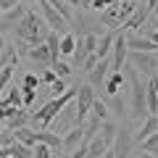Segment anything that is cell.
Returning <instances> with one entry per match:
<instances>
[{
	"instance_id": "obj_1",
	"label": "cell",
	"mask_w": 158,
	"mask_h": 158,
	"mask_svg": "<svg viewBox=\"0 0 158 158\" xmlns=\"http://www.w3.org/2000/svg\"><path fill=\"white\" fill-rule=\"evenodd\" d=\"M124 77L129 85V116L135 121H142L148 116V82L129 63H124Z\"/></svg>"
},
{
	"instance_id": "obj_2",
	"label": "cell",
	"mask_w": 158,
	"mask_h": 158,
	"mask_svg": "<svg viewBox=\"0 0 158 158\" xmlns=\"http://www.w3.org/2000/svg\"><path fill=\"white\" fill-rule=\"evenodd\" d=\"M48 32H50V27L45 24V19H42V13H34L32 8H29L27 13H24V19L13 27V40H24V42H29V45H42L48 40Z\"/></svg>"
},
{
	"instance_id": "obj_3",
	"label": "cell",
	"mask_w": 158,
	"mask_h": 158,
	"mask_svg": "<svg viewBox=\"0 0 158 158\" xmlns=\"http://www.w3.org/2000/svg\"><path fill=\"white\" fill-rule=\"evenodd\" d=\"M95 98H98V92L92 90L90 82L79 85V92H77V98H74V106H77V124H85V121H87V116H90V111H92Z\"/></svg>"
},
{
	"instance_id": "obj_4",
	"label": "cell",
	"mask_w": 158,
	"mask_h": 158,
	"mask_svg": "<svg viewBox=\"0 0 158 158\" xmlns=\"http://www.w3.org/2000/svg\"><path fill=\"white\" fill-rule=\"evenodd\" d=\"M127 63L135 66L142 77H156L158 74V58L156 53H140V50H129L127 56Z\"/></svg>"
},
{
	"instance_id": "obj_5",
	"label": "cell",
	"mask_w": 158,
	"mask_h": 158,
	"mask_svg": "<svg viewBox=\"0 0 158 158\" xmlns=\"http://www.w3.org/2000/svg\"><path fill=\"white\" fill-rule=\"evenodd\" d=\"M129 56V48H127V34L124 29H118L116 37H113V48H111V71H121Z\"/></svg>"
},
{
	"instance_id": "obj_6",
	"label": "cell",
	"mask_w": 158,
	"mask_h": 158,
	"mask_svg": "<svg viewBox=\"0 0 158 158\" xmlns=\"http://www.w3.org/2000/svg\"><path fill=\"white\" fill-rule=\"evenodd\" d=\"M37 6H40V13H42V19H45V24L50 29H56V32H61V34H66V27H69V21L61 16V13L56 11V8L50 6V0H37Z\"/></svg>"
},
{
	"instance_id": "obj_7",
	"label": "cell",
	"mask_w": 158,
	"mask_h": 158,
	"mask_svg": "<svg viewBox=\"0 0 158 158\" xmlns=\"http://www.w3.org/2000/svg\"><path fill=\"white\" fill-rule=\"evenodd\" d=\"M108 74H111V56L100 58V61H98V66L92 69L90 74H87V82L92 85V90H95V92H100L103 87H106V79H108Z\"/></svg>"
},
{
	"instance_id": "obj_8",
	"label": "cell",
	"mask_w": 158,
	"mask_h": 158,
	"mask_svg": "<svg viewBox=\"0 0 158 158\" xmlns=\"http://www.w3.org/2000/svg\"><path fill=\"white\" fill-rule=\"evenodd\" d=\"M132 145H135V137H132V129H127V127H118L116 132V140H113V148L108 153H113L116 158H127L132 150Z\"/></svg>"
},
{
	"instance_id": "obj_9",
	"label": "cell",
	"mask_w": 158,
	"mask_h": 158,
	"mask_svg": "<svg viewBox=\"0 0 158 158\" xmlns=\"http://www.w3.org/2000/svg\"><path fill=\"white\" fill-rule=\"evenodd\" d=\"M150 11H153V8L148 6V0L142 3V6L137 3V8L132 11V16L124 21V27H121V29H124V32H140V29H142V24H145L148 19H150Z\"/></svg>"
},
{
	"instance_id": "obj_10",
	"label": "cell",
	"mask_w": 158,
	"mask_h": 158,
	"mask_svg": "<svg viewBox=\"0 0 158 158\" xmlns=\"http://www.w3.org/2000/svg\"><path fill=\"white\" fill-rule=\"evenodd\" d=\"M127 48L129 50H140V53H156L158 50V45L142 32H129L127 34Z\"/></svg>"
},
{
	"instance_id": "obj_11",
	"label": "cell",
	"mask_w": 158,
	"mask_h": 158,
	"mask_svg": "<svg viewBox=\"0 0 158 158\" xmlns=\"http://www.w3.org/2000/svg\"><path fill=\"white\" fill-rule=\"evenodd\" d=\"M82 140H85V124H74L71 129L63 135V140H61V150L69 156V153H74L79 145H82Z\"/></svg>"
},
{
	"instance_id": "obj_12",
	"label": "cell",
	"mask_w": 158,
	"mask_h": 158,
	"mask_svg": "<svg viewBox=\"0 0 158 158\" xmlns=\"http://www.w3.org/2000/svg\"><path fill=\"white\" fill-rule=\"evenodd\" d=\"M153 132H158V116L156 113H148V116L140 121V127H137V132L132 137H135V142H142L145 137H150Z\"/></svg>"
},
{
	"instance_id": "obj_13",
	"label": "cell",
	"mask_w": 158,
	"mask_h": 158,
	"mask_svg": "<svg viewBox=\"0 0 158 158\" xmlns=\"http://www.w3.org/2000/svg\"><path fill=\"white\" fill-rule=\"evenodd\" d=\"M127 85V77H124V69L121 71H111L106 79V87H103V92L106 95H118V90Z\"/></svg>"
},
{
	"instance_id": "obj_14",
	"label": "cell",
	"mask_w": 158,
	"mask_h": 158,
	"mask_svg": "<svg viewBox=\"0 0 158 158\" xmlns=\"http://www.w3.org/2000/svg\"><path fill=\"white\" fill-rule=\"evenodd\" d=\"M27 11H29V6L19 3V6H13L11 11H6V13H3V16H0V21L6 24V29H13V27H16V24L24 19V13H27Z\"/></svg>"
},
{
	"instance_id": "obj_15",
	"label": "cell",
	"mask_w": 158,
	"mask_h": 158,
	"mask_svg": "<svg viewBox=\"0 0 158 158\" xmlns=\"http://www.w3.org/2000/svg\"><path fill=\"white\" fill-rule=\"evenodd\" d=\"M29 58H32L34 63H40L42 69L53 66V56H50V50H48V45H45V42H42V45H34V48H29Z\"/></svg>"
},
{
	"instance_id": "obj_16",
	"label": "cell",
	"mask_w": 158,
	"mask_h": 158,
	"mask_svg": "<svg viewBox=\"0 0 158 158\" xmlns=\"http://www.w3.org/2000/svg\"><path fill=\"white\" fill-rule=\"evenodd\" d=\"M116 132H118V124H116V121H111V118L100 121V132H98V135L103 137V142L108 145V150L113 148V140H116Z\"/></svg>"
},
{
	"instance_id": "obj_17",
	"label": "cell",
	"mask_w": 158,
	"mask_h": 158,
	"mask_svg": "<svg viewBox=\"0 0 158 158\" xmlns=\"http://www.w3.org/2000/svg\"><path fill=\"white\" fill-rule=\"evenodd\" d=\"M77 48H79V34L77 32H66L61 37V56L63 58H71Z\"/></svg>"
},
{
	"instance_id": "obj_18",
	"label": "cell",
	"mask_w": 158,
	"mask_h": 158,
	"mask_svg": "<svg viewBox=\"0 0 158 158\" xmlns=\"http://www.w3.org/2000/svg\"><path fill=\"white\" fill-rule=\"evenodd\" d=\"M113 37H116V32H103L100 37H98V48H95L98 58H106V56H111V48H113Z\"/></svg>"
},
{
	"instance_id": "obj_19",
	"label": "cell",
	"mask_w": 158,
	"mask_h": 158,
	"mask_svg": "<svg viewBox=\"0 0 158 158\" xmlns=\"http://www.w3.org/2000/svg\"><path fill=\"white\" fill-rule=\"evenodd\" d=\"M106 153H108V145L103 142L100 135H95L90 142H87V158H103Z\"/></svg>"
},
{
	"instance_id": "obj_20",
	"label": "cell",
	"mask_w": 158,
	"mask_h": 158,
	"mask_svg": "<svg viewBox=\"0 0 158 158\" xmlns=\"http://www.w3.org/2000/svg\"><path fill=\"white\" fill-rule=\"evenodd\" d=\"M3 66H19V53H16V42H6L3 53H0V69Z\"/></svg>"
},
{
	"instance_id": "obj_21",
	"label": "cell",
	"mask_w": 158,
	"mask_h": 158,
	"mask_svg": "<svg viewBox=\"0 0 158 158\" xmlns=\"http://www.w3.org/2000/svg\"><path fill=\"white\" fill-rule=\"evenodd\" d=\"M61 37H63L61 32H56V29H50V32H48V40H45L48 50H50V56H53V63H56L58 58H61Z\"/></svg>"
},
{
	"instance_id": "obj_22",
	"label": "cell",
	"mask_w": 158,
	"mask_h": 158,
	"mask_svg": "<svg viewBox=\"0 0 158 158\" xmlns=\"http://www.w3.org/2000/svg\"><path fill=\"white\" fill-rule=\"evenodd\" d=\"M61 140L63 137L58 135V132H53V129H37V142H45V145H50L53 150L61 148Z\"/></svg>"
},
{
	"instance_id": "obj_23",
	"label": "cell",
	"mask_w": 158,
	"mask_h": 158,
	"mask_svg": "<svg viewBox=\"0 0 158 158\" xmlns=\"http://www.w3.org/2000/svg\"><path fill=\"white\" fill-rule=\"evenodd\" d=\"M13 135H16V140H19V142H24L27 148H34V142H37V129H32V127L13 129Z\"/></svg>"
},
{
	"instance_id": "obj_24",
	"label": "cell",
	"mask_w": 158,
	"mask_h": 158,
	"mask_svg": "<svg viewBox=\"0 0 158 158\" xmlns=\"http://www.w3.org/2000/svg\"><path fill=\"white\" fill-rule=\"evenodd\" d=\"M50 6H53V8H56V11H58V13H61V16H63V19H66V21H69V24H71V21H74V6H69L66 0H50Z\"/></svg>"
},
{
	"instance_id": "obj_25",
	"label": "cell",
	"mask_w": 158,
	"mask_h": 158,
	"mask_svg": "<svg viewBox=\"0 0 158 158\" xmlns=\"http://www.w3.org/2000/svg\"><path fill=\"white\" fill-rule=\"evenodd\" d=\"M0 106H19V108H24L21 87H11V92H8V98H3V100H0Z\"/></svg>"
},
{
	"instance_id": "obj_26",
	"label": "cell",
	"mask_w": 158,
	"mask_h": 158,
	"mask_svg": "<svg viewBox=\"0 0 158 158\" xmlns=\"http://www.w3.org/2000/svg\"><path fill=\"white\" fill-rule=\"evenodd\" d=\"M92 116H98L100 121H106V118H111V111H108V103L100 100V98H95V103H92Z\"/></svg>"
},
{
	"instance_id": "obj_27",
	"label": "cell",
	"mask_w": 158,
	"mask_h": 158,
	"mask_svg": "<svg viewBox=\"0 0 158 158\" xmlns=\"http://www.w3.org/2000/svg\"><path fill=\"white\" fill-rule=\"evenodd\" d=\"M148 113L158 116V90L156 85H150V79H148Z\"/></svg>"
},
{
	"instance_id": "obj_28",
	"label": "cell",
	"mask_w": 158,
	"mask_h": 158,
	"mask_svg": "<svg viewBox=\"0 0 158 158\" xmlns=\"http://www.w3.org/2000/svg\"><path fill=\"white\" fill-rule=\"evenodd\" d=\"M140 145H142V150H145L148 156H156L158 158V132H153L150 137H145Z\"/></svg>"
},
{
	"instance_id": "obj_29",
	"label": "cell",
	"mask_w": 158,
	"mask_h": 158,
	"mask_svg": "<svg viewBox=\"0 0 158 158\" xmlns=\"http://www.w3.org/2000/svg\"><path fill=\"white\" fill-rule=\"evenodd\" d=\"M50 69H53V71H56V74H58V77H61V79H69V77H71V71H74V66H71V63L61 61V58H58V61L53 63Z\"/></svg>"
},
{
	"instance_id": "obj_30",
	"label": "cell",
	"mask_w": 158,
	"mask_h": 158,
	"mask_svg": "<svg viewBox=\"0 0 158 158\" xmlns=\"http://www.w3.org/2000/svg\"><path fill=\"white\" fill-rule=\"evenodd\" d=\"M16 69H19V66H3V69H0V90H6V87L11 85V79H13V74H16Z\"/></svg>"
},
{
	"instance_id": "obj_31",
	"label": "cell",
	"mask_w": 158,
	"mask_h": 158,
	"mask_svg": "<svg viewBox=\"0 0 158 158\" xmlns=\"http://www.w3.org/2000/svg\"><path fill=\"white\" fill-rule=\"evenodd\" d=\"M108 106H111L121 118H127V106H124V100H121L118 95H108Z\"/></svg>"
},
{
	"instance_id": "obj_32",
	"label": "cell",
	"mask_w": 158,
	"mask_h": 158,
	"mask_svg": "<svg viewBox=\"0 0 158 158\" xmlns=\"http://www.w3.org/2000/svg\"><path fill=\"white\" fill-rule=\"evenodd\" d=\"M29 150H32V148H27V145H24V142H13V145L11 148H8V153H13V156H16V158H29V156H32V153H29Z\"/></svg>"
},
{
	"instance_id": "obj_33",
	"label": "cell",
	"mask_w": 158,
	"mask_h": 158,
	"mask_svg": "<svg viewBox=\"0 0 158 158\" xmlns=\"http://www.w3.org/2000/svg\"><path fill=\"white\" fill-rule=\"evenodd\" d=\"M34 158H50V153H53V148L50 145H45V142H34Z\"/></svg>"
},
{
	"instance_id": "obj_34",
	"label": "cell",
	"mask_w": 158,
	"mask_h": 158,
	"mask_svg": "<svg viewBox=\"0 0 158 158\" xmlns=\"http://www.w3.org/2000/svg\"><path fill=\"white\" fill-rule=\"evenodd\" d=\"M98 61H100V58H98V53H90V56L85 58V63H82V66H79V71H85V74H90L92 69L98 66Z\"/></svg>"
},
{
	"instance_id": "obj_35",
	"label": "cell",
	"mask_w": 158,
	"mask_h": 158,
	"mask_svg": "<svg viewBox=\"0 0 158 158\" xmlns=\"http://www.w3.org/2000/svg\"><path fill=\"white\" fill-rule=\"evenodd\" d=\"M66 90H69V87H66V79H61V77H58L56 82H53V85H50V95H53V98L63 95V92H66Z\"/></svg>"
},
{
	"instance_id": "obj_36",
	"label": "cell",
	"mask_w": 158,
	"mask_h": 158,
	"mask_svg": "<svg viewBox=\"0 0 158 158\" xmlns=\"http://www.w3.org/2000/svg\"><path fill=\"white\" fill-rule=\"evenodd\" d=\"M21 98H24V108H29L34 100H37V90H32V87H21Z\"/></svg>"
},
{
	"instance_id": "obj_37",
	"label": "cell",
	"mask_w": 158,
	"mask_h": 158,
	"mask_svg": "<svg viewBox=\"0 0 158 158\" xmlns=\"http://www.w3.org/2000/svg\"><path fill=\"white\" fill-rule=\"evenodd\" d=\"M56 79H58V74H56V71H53V69H50V66H48V69H45V71L40 74V85H48V87H50V85H53V82H56Z\"/></svg>"
},
{
	"instance_id": "obj_38",
	"label": "cell",
	"mask_w": 158,
	"mask_h": 158,
	"mask_svg": "<svg viewBox=\"0 0 158 158\" xmlns=\"http://www.w3.org/2000/svg\"><path fill=\"white\" fill-rule=\"evenodd\" d=\"M21 87H32V90H37V87H40V77H37V74H24Z\"/></svg>"
},
{
	"instance_id": "obj_39",
	"label": "cell",
	"mask_w": 158,
	"mask_h": 158,
	"mask_svg": "<svg viewBox=\"0 0 158 158\" xmlns=\"http://www.w3.org/2000/svg\"><path fill=\"white\" fill-rule=\"evenodd\" d=\"M111 3H116V0H92V6H90V8H95V11H106Z\"/></svg>"
},
{
	"instance_id": "obj_40",
	"label": "cell",
	"mask_w": 158,
	"mask_h": 158,
	"mask_svg": "<svg viewBox=\"0 0 158 158\" xmlns=\"http://www.w3.org/2000/svg\"><path fill=\"white\" fill-rule=\"evenodd\" d=\"M19 3H21V0H0V11L6 13V11H11L13 6H19Z\"/></svg>"
},
{
	"instance_id": "obj_41",
	"label": "cell",
	"mask_w": 158,
	"mask_h": 158,
	"mask_svg": "<svg viewBox=\"0 0 158 158\" xmlns=\"http://www.w3.org/2000/svg\"><path fill=\"white\" fill-rule=\"evenodd\" d=\"M148 37H150L153 42H156V45H158V29H148Z\"/></svg>"
},
{
	"instance_id": "obj_42",
	"label": "cell",
	"mask_w": 158,
	"mask_h": 158,
	"mask_svg": "<svg viewBox=\"0 0 158 158\" xmlns=\"http://www.w3.org/2000/svg\"><path fill=\"white\" fill-rule=\"evenodd\" d=\"M92 6V0H79V8H90Z\"/></svg>"
},
{
	"instance_id": "obj_43",
	"label": "cell",
	"mask_w": 158,
	"mask_h": 158,
	"mask_svg": "<svg viewBox=\"0 0 158 158\" xmlns=\"http://www.w3.org/2000/svg\"><path fill=\"white\" fill-rule=\"evenodd\" d=\"M6 42H8V40L3 37V34H0V53H3V48H6Z\"/></svg>"
},
{
	"instance_id": "obj_44",
	"label": "cell",
	"mask_w": 158,
	"mask_h": 158,
	"mask_svg": "<svg viewBox=\"0 0 158 158\" xmlns=\"http://www.w3.org/2000/svg\"><path fill=\"white\" fill-rule=\"evenodd\" d=\"M21 3H24V6H29V8H32L34 3H37V0H21Z\"/></svg>"
},
{
	"instance_id": "obj_45",
	"label": "cell",
	"mask_w": 158,
	"mask_h": 158,
	"mask_svg": "<svg viewBox=\"0 0 158 158\" xmlns=\"http://www.w3.org/2000/svg\"><path fill=\"white\" fill-rule=\"evenodd\" d=\"M148 6H150V8H158V0H148Z\"/></svg>"
},
{
	"instance_id": "obj_46",
	"label": "cell",
	"mask_w": 158,
	"mask_h": 158,
	"mask_svg": "<svg viewBox=\"0 0 158 158\" xmlns=\"http://www.w3.org/2000/svg\"><path fill=\"white\" fill-rule=\"evenodd\" d=\"M66 3H69V6H74V8L79 6V0H66Z\"/></svg>"
},
{
	"instance_id": "obj_47",
	"label": "cell",
	"mask_w": 158,
	"mask_h": 158,
	"mask_svg": "<svg viewBox=\"0 0 158 158\" xmlns=\"http://www.w3.org/2000/svg\"><path fill=\"white\" fill-rule=\"evenodd\" d=\"M156 58H158V50H156Z\"/></svg>"
},
{
	"instance_id": "obj_48",
	"label": "cell",
	"mask_w": 158,
	"mask_h": 158,
	"mask_svg": "<svg viewBox=\"0 0 158 158\" xmlns=\"http://www.w3.org/2000/svg\"><path fill=\"white\" fill-rule=\"evenodd\" d=\"M132 3H137V0H132Z\"/></svg>"
},
{
	"instance_id": "obj_49",
	"label": "cell",
	"mask_w": 158,
	"mask_h": 158,
	"mask_svg": "<svg viewBox=\"0 0 158 158\" xmlns=\"http://www.w3.org/2000/svg\"><path fill=\"white\" fill-rule=\"evenodd\" d=\"M0 16H3V11H0Z\"/></svg>"
},
{
	"instance_id": "obj_50",
	"label": "cell",
	"mask_w": 158,
	"mask_h": 158,
	"mask_svg": "<svg viewBox=\"0 0 158 158\" xmlns=\"http://www.w3.org/2000/svg\"><path fill=\"white\" fill-rule=\"evenodd\" d=\"M0 100H3V98H0Z\"/></svg>"
}]
</instances>
